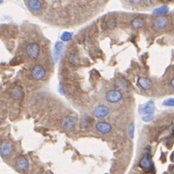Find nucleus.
I'll use <instances>...</instances> for the list:
<instances>
[{"label":"nucleus","instance_id":"1a4fd4ad","mask_svg":"<svg viewBox=\"0 0 174 174\" xmlns=\"http://www.w3.org/2000/svg\"><path fill=\"white\" fill-rule=\"evenodd\" d=\"M76 124V119L72 116H67L62 121V126L66 130H72Z\"/></svg>","mask_w":174,"mask_h":174},{"label":"nucleus","instance_id":"6e6552de","mask_svg":"<svg viewBox=\"0 0 174 174\" xmlns=\"http://www.w3.org/2000/svg\"><path fill=\"white\" fill-rule=\"evenodd\" d=\"M16 168L19 170V171H21V172H25L29 169V161L24 156H20L17 160H16Z\"/></svg>","mask_w":174,"mask_h":174},{"label":"nucleus","instance_id":"0eeeda50","mask_svg":"<svg viewBox=\"0 0 174 174\" xmlns=\"http://www.w3.org/2000/svg\"><path fill=\"white\" fill-rule=\"evenodd\" d=\"M13 146L11 143H10L9 142H2V144L0 145V153L2 155L3 157H7V156H9L13 152Z\"/></svg>","mask_w":174,"mask_h":174},{"label":"nucleus","instance_id":"bb28decb","mask_svg":"<svg viewBox=\"0 0 174 174\" xmlns=\"http://www.w3.org/2000/svg\"><path fill=\"white\" fill-rule=\"evenodd\" d=\"M2 2H3V0H0V4H1Z\"/></svg>","mask_w":174,"mask_h":174},{"label":"nucleus","instance_id":"412c9836","mask_svg":"<svg viewBox=\"0 0 174 174\" xmlns=\"http://www.w3.org/2000/svg\"><path fill=\"white\" fill-rule=\"evenodd\" d=\"M129 136L130 138H134V125L131 123L129 126Z\"/></svg>","mask_w":174,"mask_h":174},{"label":"nucleus","instance_id":"f03ea898","mask_svg":"<svg viewBox=\"0 0 174 174\" xmlns=\"http://www.w3.org/2000/svg\"><path fill=\"white\" fill-rule=\"evenodd\" d=\"M105 99L109 103H118L122 100V94L118 90H110L105 95Z\"/></svg>","mask_w":174,"mask_h":174},{"label":"nucleus","instance_id":"6ab92c4d","mask_svg":"<svg viewBox=\"0 0 174 174\" xmlns=\"http://www.w3.org/2000/svg\"><path fill=\"white\" fill-rule=\"evenodd\" d=\"M106 26H107L108 29H110V30L114 29V28L116 27V20L114 19H110L106 23Z\"/></svg>","mask_w":174,"mask_h":174},{"label":"nucleus","instance_id":"393cba45","mask_svg":"<svg viewBox=\"0 0 174 174\" xmlns=\"http://www.w3.org/2000/svg\"><path fill=\"white\" fill-rule=\"evenodd\" d=\"M170 85H171V87H172V88H173V87H174V79H171Z\"/></svg>","mask_w":174,"mask_h":174},{"label":"nucleus","instance_id":"a878e982","mask_svg":"<svg viewBox=\"0 0 174 174\" xmlns=\"http://www.w3.org/2000/svg\"><path fill=\"white\" fill-rule=\"evenodd\" d=\"M146 3H148V5H150L152 3V0H144Z\"/></svg>","mask_w":174,"mask_h":174},{"label":"nucleus","instance_id":"2eb2a0df","mask_svg":"<svg viewBox=\"0 0 174 174\" xmlns=\"http://www.w3.org/2000/svg\"><path fill=\"white\" fill-rule=\"evenodd\" d=\"M11 96L16 100H20L24 96V92H23L22 87L17 86L11 91Z\"/></svg>","mask_w":174,"mask_h":174},{"label":"nucleus","instance_id":"4be33fe9","mask_svg":"<svg viewBox=\"0 0 174 174\" xmlns=\"http://www.w3.org/2000/svg\"><path fill=\"white\" fill-rule=\"evenodd\" d=\"M163 105L165 106H173L174 105V100L173 98H168L165 100L163 102Z\"/></svg>","mask_w":174,"mask_h":174},{"label":"nucleus","instance_id":"a211bd4d","mask_svg":"<svg viewBox=\"0 0 174 174\" xmlns=\"http://www.w3.org/2000/svg\"><path fill=\"white\" fill-rule=\"evenodd\" d=\"M72 34L69 32H65L61 36V40L63 41H69L72 40Z\"/></svg>","mask_w":174,"mask_h":174},{"label":"nucleus","instance_id":"ddd939ff","mask_svg":"<svg viewBox=\"0 0 174 174\" xmlns=\"http://www.w3.org/2000/svg\"><path fill=\"white\" fill-rule=\"evenodd\" d=\"M137 83L139 85V87L143 90H149L152 87V83L149 79L146 77H139L137 80Z\"/></svg>","mask_w":174,"mask_h":174},{"label":"nucleus","instance_id":"20e7f679","mask_svg":"<svg viewBox=\"0 0 174 174\" xmlns=\"http://www.w3.org/2000/svg\"><path fill=\"white\" fill-rule=\"evenodd\" d=\"M168 25V20L165 16H159L153 22V28L157 30H161L167 27Z\"/></svg>","mask_w":174,"mask_h":174},{"label":"nucleus","instance_id":"aec40b11","mask_svg":"<svg viewBox=\"0 0 174 174\" xmlns=\"http://www.w3.org/2000/svg\"><path fill=\"white\" fill-rule=\"evenodd\" d=\"M153 118H154V115H153V114H145L144 116L143 117V122H151V121L153 120Z\"/></svg>","mask_w":174,"mask_h":174},{"label":"nucleus","instance_id":"39448f33","mask_svg":"<svg viewBox=\"0 0 174 174\" xmlns=\"http://www.w3.org/2000/svg\"><path fill=\"white\" fill-rule=\"evenodd\" d=\"M110 114V109L105 105H99L93 112L94 116L97 118H104Z\"/></svg>","mask_w":174,"mask_h":174},{"label":"nucleus","instance_id":"7ed1b4c3","mask_svg":"<svg viewBox=\"0 0 174 174\" xmlns=\"http://www.w3.org/2000/svg\"><path fill=\"white\" fill-rule=\"evenodd\" d=\"M31 74L32 77L34 79L41 80V79L45 78V75H46V71H45V67L41 66V65H37L33 68Z\"/></svg>","mask_w":174,"mask_h":174},{"label":"nucleus","instance_id":"f8f14e48","mask_svg":"<svg viewBox=\"0 0 174 174\" xmlns=\"http://www.w3.org/2000/svg\"><path fill=\"white\" fill-rule=\"evenodd\" d=\"M63 43L61 42V41H58L56 42L55 45H54V63H57L60 58L61 54H62V51L63 49Z\"/></svg>","mask_w":174,"mask_h":174},{"label":"nucleus","instance_id":"f3484780","mask_svg":"<svg viewBox=\"0 0 174 174\" xmlns=\"http://www.w3.org/2000/svg\"><path fill=\"white\" fill-rule=\"evenodd\" d=\"M168 11H169V9H168V7L167 6H163V7H159V8L155 10V11H153V13L154 14H165V13H167Z\"/></svg>","mask_w":174,"mask_h":174},{"label":"nucleus","instance_id":"f257e3e1","mask_svg":"<svg viewBox=\"0 0 174 174\" xmlns=\"http://www.w3.org/2000/svg\"><path fill=\"white\" fill-rule=\"evenodd\" d=\"M26 54L31 59H37L40 55V46L37 43H30L26 46Z\"/></svg>","mask_w":174,"mask_h":174},{"label":"nucleus","instance_id":"dca6fc26","mask_svg":"<svg viewBox=\"0 0 174 174\" xmlns=\"http://www.w3.org/2000/svg\"><path fill=\"white\" fill-rule=\"evenodd\" d=\"M131 26L135 29H142L145 26V21L141 18H135L131 21Z\"/></svg>","mask_w":174,"mask_h":174},{"label":"nucleus","instance_id":"b1692460","mask_svg":"<svg viewBox=\"0 0 174 174\" xmlns=\"http://www.w3.org/2000/svg\"><path fill=\"white\" fill-rule=\"evenodd\" d=\"M59 91H60V92L62 94H64V90H63V86H62V84H60L59 85Z\"/></svg>","mask_w":174,"mask_h":174},{"label":"nucleus","instance_id":"423d86ee","mask_svg":"<svg viewBox=\"0 0 174 174\" xmlns=\"http://www.w3.org/2000/svg\"><path fill=\"white\" fill-rule=\"evenodd\" d=\"M139 167L145 170H151L153 168V163L149 154H146L141 158L139 160Z\"/></svg>","mask_w":174,"mask_h":174},{"label":"nucleus","instance_id":"5701e85b","mask_svg":"<svg viewBox=\"0 0 174 174\" xmlns=\"http://www.w3.org/2000/svg\"><path fill=\"white\" fill-rule=\"evenodd\" d=\"M130 3H131L133 5H137V4H139L141 2H142V0H129Z\"/></svg>","mask_w":174,"mask_h":174},{"label":"nucleus","instance_id":"9b49d317","mask_svg":"<svg viewBox=\"0 0 174 174\" xmlns=\"http://www.w3.org/2000/svg\"><path fill=\"white\" fill-rule=\"evenodd\" d=\"M156 110V105L153 101H150L147 102L144 105H143L140 109V114H153Z\"/></svg>","mask_w":174,"mask_h":174},{"label":"nucleus","instance_id":"9d476101","mask_svg":"<svg viewBox=\"0 0 174 174\" xmlns=\"http://www.w3.org/2000/svg\"><path fill=\"white\" fill-rule=\"evenodd\" d=\"M96 130L101 134H109L112 130V126L110 123L105 122H100L96 125Z\"/></svg>","mask_w":174,"mask_h":174},{"label":"nucleus","instance_id":"4468645a","mask_svg":"<svg viewBox=\"0 0 174 174\" xmlns=\"http://www.w3.org/2000/svg\"><path fill=\"white\" fill-rule=\"evenodd\" d=\"M28 7L33 11H40L42 9V3L40 0H29Z\"/></svg>","mask_w":174,"mask_h":174}]
</instances>
